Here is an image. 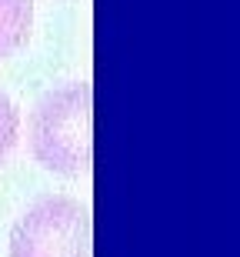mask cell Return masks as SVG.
Returning a JSON list of instances; mask_svg holds the SVG:
<instances>
[{"label": "cell", "instance_id": "6da1fadb", "mask_svg": "<svg viewBox=\"0 0 240 257\" xmlns=\"http://www.w3.org/2000/svg\"><path fill=\"white\" fill-rule=\"evenodd\" d=\"M30 154L40 167L80 177L94 164V90L87 80L40 97L30 114Z\"/></svg>", "mask_w": 240, "mask_h": 257}, {"label": "cell", "instance_id": "7a4b0ae2", "mask_svg": "<svg viewBox=\"0 0 240 257\" xmlns=\"http://www.w3.org/2000/svg\"><path fill=\"white\" fill-rule=\"evenodd\" d=\"M90 210L70 197H44L14 224L10 257H90Z\"/></svg>", "mask_w": 240, "mask_h": 257}, {"label": "cell", "instance_id": "3957f363", "mask_svg": "<svg viewBox=\"0 0 240 257\" xmlns=\"http://www.w3.org/2000/svg\"><path fill=\"white\" fill-rule=\"evenodd\" d=\"M34 27V4L30 0H0V57L20 50Z\"/></svg>", "mask_w": 240, "mask_h": 257}, {"label": "cell", "instance_id": "277c9868", "mask_svg": "<svg viewBox=\"0 0 240 257\" xmlns=\"http://www.w3.org/2000/svg\"><path fill=\"white\" fill-rule=\"evenodd\" d=\"M17 137H20V114L14 107V100L0 90V164L17 147Z\"/></svg>", "mask_w": 240, "mask_h": 257}]
</instances>
